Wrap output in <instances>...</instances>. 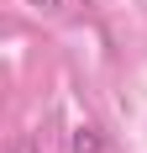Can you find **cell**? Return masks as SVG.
I'll use <instances>...</instances> for the list:
<instances>
[{"mask_svg":"<svg viewBox=\"0 0 147 153\" xmlns=\"http://www.w3.org/2000/svg\"><path fill=\"white\" fill-rule=\"evenodd\" d=\"M68 153H105V137H100V127H74V143H68Z\"/></svg>","mask_w":147,"mask_h":153,"instance_id":"obj_1","label":"cell"},{"mask_svg":"<svg viewBox=\"0 0 147 153\" xmlns=\"http://www.w3.org/2000/svg\"><path fill=\"white\" fill-rule=\"evenodd\" d=\"M11 153H42V148H37V137H32V132H21V137L11 143Z\"/></svg>","mask_w":147,"mask_h":153,"instance_id":"obj_2","label":"cell"},{"mask_svg":"<svg viewBox=\"0 0 147 153\" xmlns=\"http://www.w3.org/2000/svg\"><path fill=\"white\" fill-rule=\"evenodd\" d=\"M37 5H42V11H58V0H37Z\"/></svg>","mask_w":147,"mask_h":153,"instance_id":"obj_3","label":"cell"}]
</instances>
